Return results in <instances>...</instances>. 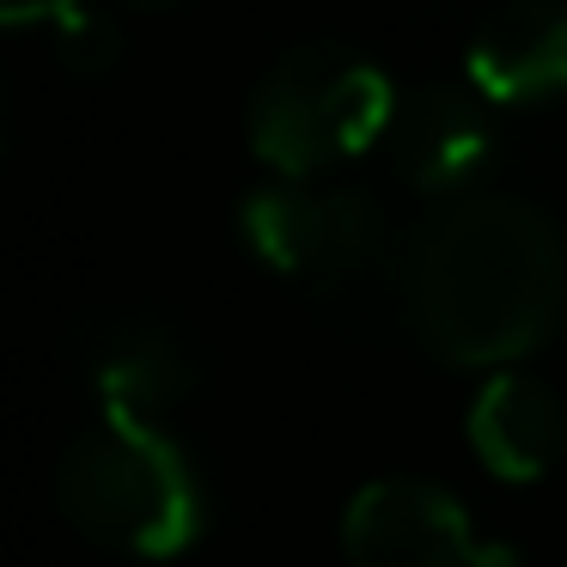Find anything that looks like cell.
Wrapping results in <instances>:
<instances>
[{"label": "cell", "mask_w": 567, "mask_h": 567, "mask_svg": "<svg viewBox=\"0 0 567 567\" xmlns=\"http://www.w3.org/2000/svg\"><path fill=\"white\" fill-rule=\"evenodd\" d=\"M567 250L537 208L470 196L415 245V323L452 367H506L561 323Z\"/></svg>", "instance_id": "cell-1"}, {"label": "cell", "mask_w": 567, "mask_h": 567, "mask_svg": "<svg viewBox=\"0 0 567 567\" xmlns=\"http://www.w3.org/2000/svg\"><path fill=\"white\" fill-rule=\"evenodd\" d=\"M245 238L269 269L306 281L348 330L379 336L415 318V257H403L391 220L367 196L262 189L245 202Z\"/></svg>", "instance_id": "cell-2"}, {"label": "cell", "mask_w": 567, "mask_h": 567, "mask_svg": "<svg viewBox=\"0 0 567 567\" xmlns=\"http://www.w3.org/2000/svg\"><path fill=\"white\" fill-rule=\"evenodd\" d=\"M55 494L80 537L104 543V549L165 561L202 537L196 470L147 415L104 409V427L68 445Z\"/></svg>", "instance_id": "cell-3"}, {"label": "cell", "mask_w": 567, "mask_h": 567, "mask_svg": "<svg viewBox=\"0 0 567 567\" xmlns=\"http://www.w3.org/2000/svg\"><path fill=\"white\" fill-rule=\"evenodd\" d=\"M391 80L336 43L293 50L250 99V147L287 177H311L336 159H354L379 135H391Z\"/></svg>", "instance_id": "cell-4"}, {"label": "cell", "mask_w": 567, "mask_h": 567, "mask_svg": "<svg viewBox=\"0 0 567 567\" xmlns=\"http://www.w3.org/2000/svg\"><path fill=\"white\" fill-rule=\"evenodd\" d=\"M348 567H518L513 549L482 543L470 513L445 488L415 476H384L342 513Z\"/></svg>", "instance_id": "cell-5"}, {"label": "cell", "mask_w": 567, "mask_h": 567, "mask_svg": "<svg viewBox=\"0 0 567 567\" xmlns=\"http://www.w3.org/2000/svg\"><path fill=\"white\" fill-rule=\"evenodd\" d=\"M470 86L494 104L567 92V7L549 0L501 7L470 43Z\"/></svg>", "instance_id": "cell-6"}, {"label": "cell", "mask_w": 567, "mask_h": 567, "mask_svg": "<svg viewBox=\"0 0 567 567\" xmlns=\"http://www.w3.org/2000/svg\"><path fill=\"white\" fill-rule=\"evenodd\" d=\"M470 452L501 482H537L567 452V409L525 372H494L470 403Z\"/></svg>", "instance_id": "cell-7"}, {"label": "cell", "mask_w": 567, "mask_h": 567, "mask_svg": "<svg viewBox=\"0 0 567 567\" xmlns=\"http://www.w3.org/2000/svg\"><path fill=\"white\" fill-rule=\"evenodd\" d=\"M396 165L415 189H457L488 165L494 128L482 99L457 86H427L396 111Z\"/></svg>", "instance_id": "cell-8"}, {"label": "cell", "mask_w": 567, "mask_h": 567, "mask_svg": "<svg viewBox=\"0 0 567 567\" xmlns=\"http://www.w3.org/2000/svg\"><path fill=\"white\" fill-rule=\"evenodd\" d=\"M86 372L99 384L104 409L147 415V421L189 391L184 348L153 318H99L86 330Z\"/></svg>", "instance_id": "cell-9"}, {"label": "cell", "mask_w": 567, "mask_h": 567, "mask_svg": "<svg viewBox=\"0 0 567 567\" xmlns=\"http://www.w3.org/2000/svg\"><path fill=\"white\" fill-rule=\"evenodd\" d=\"M62 55L74 74H111L116 55H123V38H116V25H104V19H68L62 25Z\"/></svg>", "instance_id": "cell-10"}, {"label": "cell", "mask_w": 567, "mask_h": 567, "mask_svg": "<svg viewBox=\"0 0 567 567\" xmlns=\"http://www.w3.org/2000/svg\"><path fill=\"white\" fill-rule=\"evenodd\" d=\"M7 25H68L80 19V0H0Z\"/></svg>", "instance_id": "cell-11"}, {"label": "cell", "mask_w": 567, "mask_h": 567, "mask_svg": "<svg viewBox=\"0 0 567 567\" xmlns=\"http://www.w3.org/2000/svg\"><path fill=\"white\" fill-rule=\"evenodd\" d=\"M128 7H184V0H128Z\"/></svg>", "instance_id": "cell-12"}]
</instances>
